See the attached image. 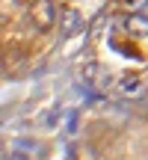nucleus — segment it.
Returning <instances> with one entry per match:
<instances>
[{
	"mask_svg": "<svg viewBox=\"0 0 148 160\" xmlns=\"http://www.w3.org/2000/svg\"><path fill=\"white\" fill-rule=\"evenodd\" d=\"M125 30L133 36H148V15H142V12H133V15L125 18Z\"/></svg>",
	"mask_w": 148,
	"mask_h": 160,
	"instance_id": "3",
	"label": "nucleus"
},
{
	"mask_svg": "<svg viewBox=\"0 0 148 160\" xmlns=\"http://www.w3.org/2000/svg\"><path fill=\"white\" fill-rule=\"evenodd\" d=\"M125 89H136V77H125Z\"/></svg>",
	"mask_w": 148,
	"mask_h": 160,
	"instance_id": "5",
	"label": "nucleus"
},
{
	"mask_svg": "<svg viewBox=\"0 0 148 160\" xmlns=\"http://www.w3.org/2000/svg\"><path fill=\"white\" fill-rule=\"evenodd\" d=\"M30 21H33L36 30H42V33H47V30L57 24V6H53V0H33V6H30Z\"/></svg>",
	"mask_w": 148,
	"mask_h": 160,
	"instance_id": "1",
	"label": "nucleus"
},
{
	"mask_svg": "<svg viewBox=\"0 0 148 160\" xmlns=\"http://www.w3.org/2000/svg\"><path fill=\"white\" fill-rule=\"evenodd\" d=\"M71 160H98L95 148H89V145H74L71 148Z\"/></svg>",
	"mask_w": 148,
	"mask_h": 160,
	"instance_id": "4",
	"label": "nucleus"
},
{
	"mask_svg": "<svg viewBox=\"0 0 148 160\" xmlns=\"http://www.w3.org/2000/svg\"><path fill=\"white\" fill-rule=\"evenodd\" d=\"M59 27H62L65 36H77L80 30H83V18H80V12H77V9H62Z\"/></svg>",
	"mask_w": 148,
	"mask_h": 160,
	"instance_id": "2",
	"label": "nucleus"
}]
</instances>
